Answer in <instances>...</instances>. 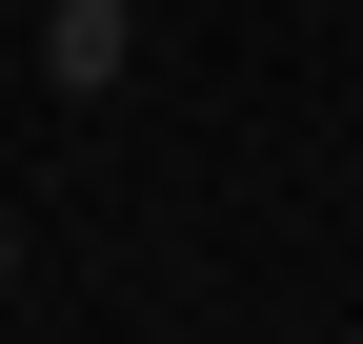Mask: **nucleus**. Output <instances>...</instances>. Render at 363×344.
I'll use <instances>...</instances> for the list:
<instances>
[{
  "mask_svg": "<svg viewBox=\"0 0 363 344\" xmlns=\"http://www.w3.org/2000/svg\"><path fill=\"white\" fill-rule=\"evenodd\" d=\"M121 0H40V81H61V102H121Z\"/></svg>",
  "mask_w": 363,
  "mask_h": 344,
  "instance_id": "1",
  "label": "nucleus"
},
{
  "mask_svg": "<svg viewBox=\"0 0 363 344\" xmlns=\"http://www.w3.org/2000/svg\"><path fill=\"white\" fill-rule=\"evenodd\" d=\"M0 284H21V223H0Z\"/></svg>",
  "mask_w": 363,
  "mask_h": 344,
  "instance_id": "2",
  "label": "nucleus"
},
{
  "mask_svg": "<svg viewBox=\"0 0 363 344\" xmlns=\"http://www.w3.org/2000/svg\"><path fill=\"white\" fill-rule=\"evenodd\" d=\"M121 21H142V0H121Z\"/></svg>",
  "mask_w": 363,
  "mask_h": 344,
  "instance_id": "3",
  "label": "nucleus"
}]
</instances>
